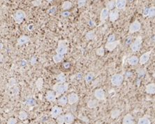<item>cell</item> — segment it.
Masks as SVG:
<instances>
[{"label":"cell","mask_w":155,"mask_h":124,"mask_svg":"<svg viewBox=\"0 0 155 124\" xmlns=\"http://www.w3.org/2000/svg\"><path fill=\"white\" fill-rule=\"evenodd\" d=\"M68 88H69V83H66V82L64 83H57L53 86V90L55 93L57 98L67 91Z\"/></svg>","instance_id":"6da1fadb"},{"label":"cell","mask_w":155,"mask_h":124,"mask_svg":"<svg viewBox=\"0 0 155 124\" xmlns=\"http://www.w3.org/2000/svg\"><path fill=\"white\" fill-rule=\"evenodd\" d=\"M55 51L57 54H66L68 51L67 41H66V40H59V42H58L57 48H56Z\"/></svg>","instance_id":"7a4b0ae2"},{"label":"cell","mask_w":155,"mask_h":124,"mask_svg":"<svg viewBox=\"0 0 155 124\" xmlns=\"http://www.w3.org/2000/svg\"><path fill=\"white\" fill-rule=\"evenodd\" d=\"M26 18V13L23 10L18 9L16 11L13 16V19L17 24H20Z\"/></svg>","instance_id":"3957f363"},{"label":"cell","mask_w":155,"mask_h":124,"mask_svg":"<svg viewBox=\"0 0 155 124\" xmlns=\"http://www.w3.org/2000/svg\"><path fill=\"white\" fill-rule=\"evenodd\" d=\"M143 43V38L141 36H138L136 37V40L131 44V48L133 52H137L140 51L141 48Z\"/></svg>","instance_id":"277c9868"},{"label":"cell","mask_w":155,"mask_h":124,"mask_svg":"<svg viewBox=\"0 0 155 124\" xmlns=\"http://www.w3.org/2000/svg\"><path fill=\"white\" fill-rule=\"evenodd\" d=\"M123 80H124L123 75L120 74H117L111 77V83L115 86H119L122 83Z\"/></svg>","instance_id":"5b68a950"},{"label":"cell","mask_w":155,"mask_h":124,"mask_svg":"<svg viewBox=\"0 0 155 124\" xmlns=\"http://www.w3.org/2000/svg\"><path fill=\"white\" fill-rule=\"evenodd\" d=\"M141 28V24L139 21L136 20L130 25L129 28V34H134L135 32H137Z\"/></svg>","instance_id":"8992f818"},{"label":"cell","mask_w":155,"mask_h":124,"mask_svg":"<svg viewBox=\"0 0 155 124\" xmlns=\"http://www.w3.org/2000/svg\"><path fill=\"white\" fill-rule=\"evenodd\" d=\"M63 110L61 107H59L58 106H55L52 108L51 112V115L53 118H57L58 116H59L62 113Z\"/></svg>","instance_id":"52a82bcc"},{"label":"cell","mask_w":155,"mask_h":124,"mask_svg":"<svg viewBox=\"0 0 155 124\" xmlns=\"http://www.w3.org/2000/svg\"><path fill=\"white\" fill-rule=\"evenodd\" d=\"M78 100H79V97L77 93H71L68 95V103L69 105H72L73 104L78 103Z\"/></svg>","instance_id":"ba28073f"},{"label":"cell","mask_w":155,"mask_h":124,"mask_svg":"<svg viewBox=\"0 0 155 124\" xmlns=\"http://www.w3.org/2000/svg\"><path fill=\"white\" fill-rule=\"evenodd\" d=\"M152 50H150V51L146 52V53H143L142 56H141L139 59V63L141 65H144L147 62L150 60V55L152 53Z\"/></svg>","instance_id":"9c48e42d"},{"label":"cell","mask_w":155,"mask_h":124,"mask_svg":"<svg viewBox=\"0 0 155 124\" xmlns=\"http://www.w3.org/2000/svg\"><path fill=\"white\" fill-rule=\"evenodd\" d=\"M109 10L107 8H103L101 10V13H100V21H101V23H104L108 19V18L109 17Z\"/></svg>","instance_id":"30bf717a"},{"label":"cell","mask_w":155,"mask_h":124,"mask_svg":"<svg viewBox=\"0 0 155 124\" xmlns=\"http://www.w3.org/2000/svg\"><path fill=\"white\" fill-rule=\"evenodd\" d=\"M120 43V41L119 40H116V41H113L111 43H106V48L109 51H113L115 48H117V46Z\"/></svg>","instance_id":"8fae6325"},{"label":"cell","mask_w":155,"mask_h":124,"mask_svg":"<svg viewBox=\"0 0 155 124\" xmlns=\"http://www.w3.org/2000/svg\"><path fill=\"white\" fill-rule=\"evenodd\" d=\"M94 96L98 100H105V93L102 88H98L95 90Z\"/></svg>","instance_id":"7c38bea8"},{"label":"cell","mask_w":155,"mask_h":124,"mask_svg":"<svg viewBox=\"0 0 155 124\" xmlns=\"http://www.w3.org/2000/svg\"><path fill=\"white\" fill-rule=\"evenodd\" d=\"M119 14L118 9H113L110 12L109 19L111 22H115L119 18Z\"/></svg>","instance_id":"4fadbf2b"},{"label":"cell","mask_w":155,"mask_h":124,"mask_svg":"<svg viewBox=\"0 0 155 124\" xmlns=\"http://www.w3.org/2000/svg\"><path fill=\"white\" fill-rule=\"evenodd\" d=\"M29 41H30V38L29 37L26 36V35H22L21 37H20L18 39L17 43L18 45H20V46H23V45L29 42Z\"/></svg>","instance_id":"5bb4252c"},{"label":"cell","mask_w":155,"mask_h":124,"mask_svg":"<svg viewBox=\"0 0 155 124\" xmlns=\"http://www.w3.org/2000/svg\"><path fill=\"white\" fill-rule=\"evenodd\" d=\"M46 98L48 101L51 102V103H53V102H55L56 100L57 96L54 92L52 91V90H49V91H48L47 93H46Z\"/></svg>","instance_id":"9a60e30c"},{"label":"cell","mask_w":155,"mask_h":124,"mask_svg":"<svg viewBox=\"0 0 155 124\" xmlns=\"http://www.w3.org/2000/svg\"><path fill=\"white\" fill-rule=\"evenodd\" d=\"M117 9L122 10L124 9L126 5V0H115Z\"/></svg>","instance_id":"2e32d148"},{"label":"cell","mask_w":155,"mask_h":124,"mask_svg":"<svg viewBox=\"0 0 155 124\" xmlns=\"http://www.w3.org/2000/svg\"><path fill=\"white\" fill-rule=\"evenodd\" d=\"M145 91L148 94H155V83H151L145 86Z\"/></svg>","instance_id":"e0dca14e"},{"label":"cell","mask_w":155,"mask_h":124,"mask_svg":"<svg viewBox=\"0 0 155 124\" xmlns=\"http://www.w3.org/2000/svg\"><path fill=\"white\" fill-rule=\"evenodd\" d=\"M123 124H134V117L130 114H127L123 118Z\"/></svg>","instance_id":"ac0fdd59"},{"label":"cell","mask_w":155,"mask_h":124,"mask_svg":"<svg viewBox=\"0 0 155 124\" xmlns=\"http://www.w3.org/2000/svg\"><path fill=\"white\" fill-rule=\"evenodd\" d=\"M65 116V123L66 124H71L74 121V116L72 114H66L64 115Z\"/></svg>","instance_id":"d6986e66"},{"label":"cell","mask_w":155,"mask_h":124,"mask_svg":"<svg viewBox=\"0 0 155 124\" xmlns=\"http://www.w3.org/2000/svg\"><path fill=\"white\" fill-rule=\"evenodd\" d=\"M128 63H129V65L134 66V65H136L139 63V59H138L137 56H131L128 59Z\"/></svg>","instance_id":"ffe728a7"},{"label":"cell","mask_w":155,"mask_h":124,"mask_svg":"<svg viewBox=\"0 0 155 124\" xmlns=\"http://www.w3.org/2000/svg\"><path fill=\"white\" fill-rule=\"evenodd\" d=\"M87 105L90 109L96 108V107H98V105H99V102H98V100H90L88 101Z\"/></svg>","instance_id":"44dd1931"},{"label":"cell","mask_w":155,"mask_h":124,"mask_svg":"<svg viewBox=\"0 0 155 124\" xmlns=\"http://www.w3.org/2000/svg\"><path fill=\"white\" fill-rule=\"evenodd\" d=\"M94 78V73L90 72L87 74L85 77V81L86 83H89L92 81Z\"/></svg>","instance_id":"7402d4cb"},{"label":"cell","mask_w":155,"mask_h":124,"mask_svg":"<svg viewBox=\"0 0 155 124\" xmlns=\"http://www.w3.org/2000/svg\"><path fill=\"white\" fill-rule=\"evenodd\" d=\"M115 6H116L115 0H111V1H108L106 4V8H107L109 11H112Z\"/></svg>","instance_id":"603a6c76"},{"label":"cell","mask_w":155,"mask_h":124,"mask_svg":"<svg viewBox=\"0 0 155 124\" xmlns=\"http://www.w3.org/2000/svg\"><path fill=\"white\" fill-rule=\"evenodd\" d=\"M66 76L64 73H60L59 75L56 76V79L57 81V83H64L66 82Z\"/></svg>","instance_id":"cb8c5ba5"},{"label":"cell","mask_w":155,"mask_h":124,"mask_svg":"<svg viewBox=\"0 0 155 124\" xmlns=\"http://www.w3.org/2000/svg\"><path fill=\"white\" fill-rule=\"evenodd\" d=\"M72 3L70 1H65L64 3H63L62 5H61V8L64 11H67L70 9L72 8Z\"/></svg>","instance_id":"d4e9b609"},{"label":"cell","mask_w":155,"mask_h":124,"mask_svg":"<svg viewBox=\"0 0 155 124\" xmlns=\"http://www.w3.org/2000/svg\"><path fill=\"white\" fill-rule=\"evenodd\" d=\"M53 61H54L55 63H61V62L63 60V59H64V55H60L57 53L56 55L53 56Z\"/></svg>","instance_id":"484cf974"},{"label":"cell","mask_w":155,"mask_h":124,"mask_svg":"<svg viewBox=\"0 0 155 124\" xmlns=\"http://www.w3.org/2000/svg\"><path fill=\"white\" fill-rule=\"evenodd\" d=\"M95 36H96V34H95L94 30H90V31L87 32V34L85 35V38L87 40H92L95 38Z\"/></svg>","instance_id":"4316f807"},{"label":"cell","mask_w":155,"mask_h":124,"mask_svg":"<svg viewBox=\"0 0 155 124\" xmlns=\"http://www.w3.org/2000/svg\"><path fill=\"white\" fill-rule=\"evenodd\" d=\"M58 103L61 106H65L68 103V98L66 96H61L58 100Z\"/></svg>","instance_id":"83f0119b"},{"label":"cell","mask_w":155,"mask_h":124,"mask_svg":"<svg viewBox=\"0 0 155 124\" xmlns=\"http://www.w3.org/2000/svg\"><path fill=\"white\" fill-rule=\"evenodd\" d=\"M138 124H151V122L149 118H147V117L145 116H144V117H142V118H141L139 120H138Z\"/></svg>","instance_id":"f1b7e54d"},{"label":"cell","mask_w":155,"mask_h":124,"mask_svg":"<svg viewBox=\"0 0 155 124\" xmlns=\"http://www.w3.org/2000/svg\"><path fill=\"white\" fill-rule=\"evenodd\" d=\"M28 114L25 111H21L19 113V118L21 121H25L27 118Z\"/></svg>","instance_id":"f546056e"},{"label":"cell","mask_w":155,"mask_h":124,"mask_svg":"<svg viewBox=\"0 0 155 124\" xmlns=\"http://www.w3.org/2000/svg\"><path fill=\"white\" fill-rule=\"evenodd\" d=\"M43 79L42 78H39L37 79V81L36 82V88L39 90H41L43 88Z\"/></svg>","instance_id":"4dcf8cb0"},{"label":"cell","mask_w":155,"mask_h":124,"mask_svg":"<svg viewBox=\"0 0 155 124\" xmlns=\"http://www.w3.org/2000/svg\"><path fill=\"white\" fill-rule=\"evenodd\" d=\"M119 114H120V111L117 109H115V110H113L112 112H111V117L113 118H116L119 116Z\"/></svg>","instance_id":"1f68e13d"},{"label":"cell","mask_w":155,"mask_h":124,"mask_svg":"<svg viewBox=\"0 0 155 124\" xmlns=\"http://www.w3.org/2000/svg\"><path fill=\"white\" fill-rule=\"evenodd\" d=\"M155 16V6H151L149 8V11H148V17L152 18Z\"/></svg>","instance_id":"d6a6232c"},{"label":"cell","mask_w":155,"mask_h":124,"mask_svg":"<svg viewBox=\"0 0 155 124\" xmlns=\"http://www.w3.org/2000/svg\"><path fill=\"white\" fill-rule=\"evenodd\" d=\"M56 121L58 124L65 123V116L64 115H60L56 118Z\"/></svg>","instance_id":"836d02e7"},{"label":"cell","mask_w":155,"mask_h":124,"mask_svg":"<svg viewBox=\"0 0 155 124\" xmlns=\"http://www.w3.org/2000/svg\"><path fill=\"white\" fill-rule=\"evenodd\" d=\"M96 55H98L99 56H103L105 54V51H104V48H103V46L100 47L99 48L96 49Z\"/></svg>","instance_id":"e575fe53"},{"label":"cell","mask_w":155,"mask_h":124,"mask_svg":"<svg viewBox=\"0 0 155 124\" xmlns=\"http://www.w3.org/2000/svg\"><path fill=\"white\" fill-rule=\"evenodd\" d=\"M87 3V0H78V6L79 8L83 7L85 6Z\"/></svg>","instance_id":"d590c367"},{"label":"cell","mask_w":155,"mask_h":124,"mask_svg":"<svg viewBox=\"0 0 155 124\" xmlns=\"http://www.w3.org/2000/svg\"><path fill=\"white\" fill-rule=\"evenodd\" d=\"M115 38H116V37H115V34L110 35V36L108 37V38L107 42L108 43H111V42H113V41H116Z\"/></svg>","instance_id":"8d00e7d4"},{"label":"cell","mask_w":155,"mask_h":124,"mask_svg":"<svg viewBox=\"0 0 155 124\" xmlns=\"http://www.w3.org/2000/svg\"><path fill=\"white\" fill-rule=\"evenodd\" d=\"M26 104L29 106H33L35 105V101L33 98H29L26 101Z\"/></svg>","instance_id":"74e56055"},{"label":"cell","mask_w":155,"mask_h":124,"mask_svg":"<svg viewBox=\"0 0 155 124\" xmlns=\"http://www.w3.org/2000/svg\"><path fill=\"white\" fill-rule=\"evenodd\" d=\"M57 11V9L55 6H53V7H51V9L48 11V13H49L50 15H51V16H53V15L55 14Z\"/></svg>","instance_id":"f35d334b"},{"label":"cell","mask_w":155,"mask_h":124,"mask_svg":"<svg viewBox=\"0 0 155 124\" xmlns=\"http://www.w3.org/2000/svg\"><path fill=\"white\" fill-rule=\"evenodd\" d=\"M17 119L16 118H13V117H11L10 118L9 120H8L7 123L6 124H16L17 123Z\"/></svg>","instance_id":"ab89813d"},{"label":"cell","mask_w":155,"mask_h":124,"mask_svg":"<svg viewBox=\"0 0 155 124\" xmlns=\"http://www.w3.org/2000/svg\"><path fill=\"white\" fill-rule=\"evenodd\" d=\"M70 16H71V13L68 11H64L61 13V16L64 18H68Z\"/></svg>","instance_id":"60d3db41"},{"label":"cell","mask_w":155,"mask_h":124,"mask_svg":"<svg viewBox=\"0 0 155 124\" xmlns=\"http://www.w3.org/2000/svg\"><path fill=\"white\" fill-rule=\"evenodd\" d=\"M148 11H149V8H145L143 11V16H148Z\"/></svg>","instance_id":"b9f144b4"},{"label":"cell","mask_w":155,"mask_h":124,"mask_svg":"<svg viewBox=\"0 0 155 124\" xmlns=\"http://www.w3.org/2000/svg\"><path fill=\"white\" fill-rule=\"evenodd\" d=\"M30 62H31V64H32V65H34L35 63H36V57H33V58L31 59Z\"/></svg>","instance_id":"7bdbcfd3"},{"label":"cell","mask_w":155,"mask_h":124,"mask_svg":"<svg viewBox=\"0 0 155 124\" xmlns=\"http://www.w3.org/2000/svg\"><path fill=\"white\" fill-rule=\"evenodd\" d=\"M64 65V68H66V69H68L70 68V63H69V62H66V63H64V65Z\"/></svg>","instance_id":"ee69618b"},{"label":"cell","mask_w":155,"mask_h":124,"mask_svg":"<svg viewBox=\"0 0 155 124\" xmlns=\"http://www.w3.org/2000/svg\"><path fill=\"white\" fill-rule=\"evenodd\" d=\"M89 25L90 26H94L95 25V23H94V22L93 21H89Z\"/></svg>","instance_id":"f6af8a7d"},{"label":"cell","mask_w":155,"mask_h":124,"mask_svg":"<svg viewBox=\"0 0 155 124\" xmlns=\"http://www.w3.org/2000/svg\"><path fill=\"white\" fill-rule=\"evenodd\" d=\"M131 39H132V37H129L127 39V40H126V44H128V43H131Z\"/></svg>","instance_id":"bcb514c9"},{"label":"cell","mask_w":155,"mask_h":124,"mask_svg":"<svg viewBox=\"0 0 155 124\" xmlns=\"http://www.w3.org/2000/svg\"><path fill=\"white\" fill-rule=\"evenodd\" d=\"M33 27H34V25H29V27H28V29H29V31H31V30H34V29H32Z\"/></svg>","instance_id":"7dc6e473"},{"label":"cell","mask_w":155,"mask_h":124,"mask_svg":"<svg viewBox=\"0 0 155 124\" xmlns=\"http://www.w3.org/2000/svg\"><path fill=\"white\" fill-rule=\"evenodd\" d=\"M46 1H47L48 2H52V1H53V0H46Z\"/></svg>","instance_id":"c3c4849f"},{"label":"cell","mask_w":155,"mask_h":124,"mask_svg":"<svg viewBox=\"0 0 155 124\" xmlns=\"http://www.w3.org/2000/svg\"><path fill=\"white\" fill-rule=\"evenodd\" d=\"M35 1H37V2L41 3V0H35Z\"/></svg>","instance_id":"681fc988"},{"label":"cell","mask_w":155,"mask_h":124,"mask_svg":"<svg viewBox=\"0 0 155 124\" xmlns=\"http://www.w3.org/2000/svg\"><path fill=\"white\" fill-rule=\"evenodd\" d=\"M1 49H2V44H1Z\"/></svg>","instance_id":"f907efd6"}]
</instances>
